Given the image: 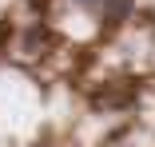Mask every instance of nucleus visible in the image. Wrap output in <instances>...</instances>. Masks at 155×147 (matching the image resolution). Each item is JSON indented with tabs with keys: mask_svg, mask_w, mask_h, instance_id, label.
<instances>
[{
	"mask_svg": "<svg viewBox=\"0 0 155 147\" xmlns=\"http://www.w3.org/2000/svg\"><path fill=\"white\" fill-rule=\"evenodd\" d=\"M127 12H131V0H104V4H100L104 24H119V20H127Z\"/></svg>",
	"mask_w": 155,
	"mask_h": 147,
	"instance_id": "nucleus-1",
	"label": "nucleus"
},
{
	"mask_svg": "<svg viewBox=\"0 0 155 147\" xmlns=\"http://www.w3.org/2000/svg\"><path fill=\"white\" fill-rule=\"evenodd\" d=\"M80 4H96V8H100V4H104V0H80Z\"/></svg>",
	"mask_w": 155,
	"mask_h": 147,
	"instance_id": "nucleus-2",
	"label": "nucleus"
}]
</instances>
